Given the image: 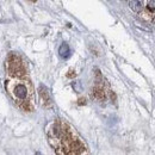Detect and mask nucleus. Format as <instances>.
Listing matches in <instances>:
<instances>
[{"instance_id":"1","label":"nucleus","mask_w":155,"mask_h":155,"mask_svg":"<svg viewBox=\"0 0 155 155\" xmlns=\"http://www.w3.org/2000/svg\"><path fill=\"white\" fill-rule=\"evenodd\" d=\"M7 66H8L10 74H12L15 77L24 75V73H25V68H24V64H23L21 60L17 55H15V54H12L10 56L8 62H7Z\"/></svg>"},{"instance_id":"2","label":"nucleus","mask_w":155,"mask_h":155,"mask_svg":"<svg viewBox=\"0 0 155 155\" xmlns=\"http://www.w3.org/2000/svg\"><path fill=\"white\" fill-rule=\"evenodd\" d=\"M38 92H39V97L42 99V101H43V104L45 105V106H50V104H51V100H50V96H49V92H48V90L44 87V86H39L38 88Z\"/></svg>"},{"instance_id":"3","label":"nucleus","mask_w":155,"mask_h":155,"mask_svg":"<svg viewBox=\"0 0 155 155\" xmlns=\"http://www.w3.org/2000/svg\"><path fill=\"white\" fill-rule=\"evenodd\" d=\"M13 93L18 99H25L26 94H28V91H26V87L23 84H18V85H16V87L13 90Z\"/></svg>"},{"instance_id":"4","label":"nucleus","mask_w":155,"mask_h":155,"mask_svg":"<svg viewBox=\"0 0 155 155\" xmlns=\"http://www.w3.org/2000/svg\"><path fill=\"white\" fill-rule=\"evenodd\" d=\"M58 54L60 56L63 58H68L71 55V49H69V45L67 43H62L58 48Z\"/></svg>"},{"instance_id":"5","label":"nucleus","mask_w":155,"mask_h":155,"mask_svg":"<svg viewBox=\"0 0 155 155\" xmlns=\"http://www.w3.org/2000/svg\"><path fill=\"white\" fill-rule=\"evenodd\" d=\"M129 6H130V8H131L133 11L140 12V11L142 10V1H141V0H131V1L129 2Z\"/></svg>"},{"instance_id":"6","label":"nucleus","mask_w":155,"mask_h":155,"mask_svg":"<svg viewBox=\"0 0 155 155\" xmlns=\"http://www.w3.org/2000/svg\"><path fill=\"white\" fill-rule=\"evenodd\" d=\"M93 96L97 98L98 100L105 99V93H104V91H103L100 87H96V88L93 90Z\"/></svg>"},{"instance_id":"7","label":"nucleus","mask_w":155,"mask_h":155,"mask_svg":"<svg viewBox=\"0 0 155 155\" xmlns=\"http://www.w3.org/2000/svg\"><path fill=\"white\" fill-rule=\"evenodd\" d=\"M148 10L155 11V0H152V1L148 2Z\"/></svg>"},{"instance_id":"8","label":"nucleus","mask_w":155,"mask_h":155,"mask_svg":"<svg viewBox=\"0 0 155 155\" xmlns=\"http://www.w3.org/2000/svg\"><path fill=\"white\" fill-rule=\"evenodd\" d=\"M30 1H36V0H30Z\"/></svg>"}]
</instances>
